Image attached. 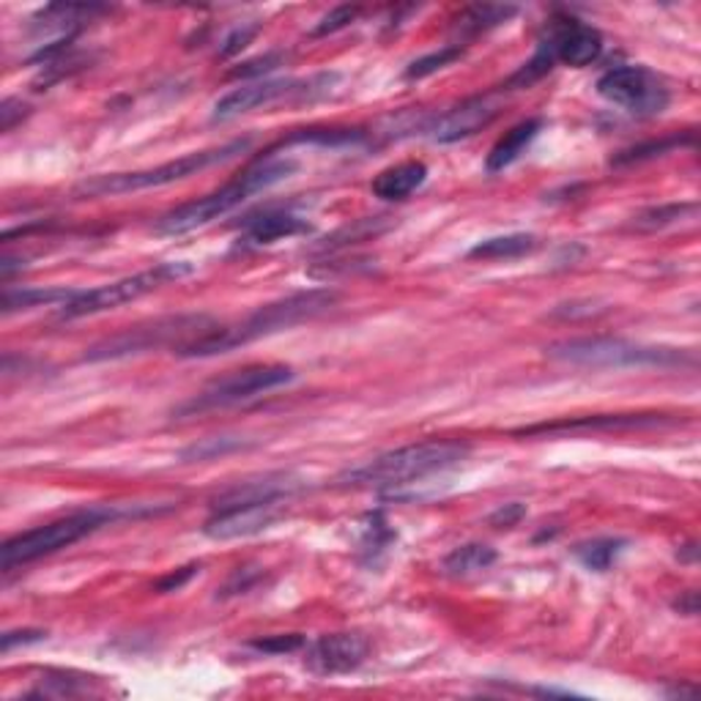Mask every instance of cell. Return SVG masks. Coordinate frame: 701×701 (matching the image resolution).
<instances>
[{
	"mask_svg": "<svg viewBox=\"0 0 701 701\" xmlns=\"http://www.w3.org/2000/svg\"><path fill=\"white\" fill-rule=\"evenodd\" d=\"M597 94L636 116H657L672 101L666 83L646 67L608 69L597 80Z\"/></svg>",
	"mask_w": 701,
	"mask_h": 701,
	"instance_id": "8fae6325",
	"label": "cell"
},
{
	"mask_svg": "<svg viewBox=\"0 0 701 701\" xmlns=\"http://www.w3.org/2000/svg\"><path fill=\"white\" fill-rule=\"evenodd\" d=\"M543 45L554 52L556 61L583 69L601 58L603 36L601 31L576 17H556L548 25V36L543 39Z\"/></svg>",
	"mask_w": 701,
	"mask_h": 701,
	"instance_id": "5bb4252c",
	"label": "cell"
},
{
	"mask_svg": "<svg viewBox=\"0 0 701 701\" xmlns=\"http://www.w3.org/2000/svg\"><path fill=\"white\" fill-rule=\"evenodd\" d=\"M496 561V551L485 543H466L444 556V572L447 576H472V572L488 570Z\"/></svg>",
	"mask_w": 701,
	"mask_h": 701,
	"instance_id": "d4e9b609",
	"label": "cell"
},
{
	"mask_svg": "<svg viewBox=\"0 0 701 701\" xmlns=\"http://www.w3.org/2000/svg\"><path fill=\"white\" fill-rule=\"evenodd\" d=\"M661 416L655 414H617V416H581V420H565L551 422V425H534L521 431L523 436H534V433H583V431H617V427H652L661 425Z\"/></svg>",
	"mask_w": 701,
	"mask_h": 701,
	"instance_id": "ac0fdd59",
	"label": "cell"
},
{
	"mask_svg": "<svg viewBox=\"0 0 701 701\" xmlns=\"http://www.w3.org/2000/svg\"><path fill=\"white\" fill-rule=\"evenodd\" d=\"M253 141L242 137V141H230L225 146L206 148V152L184 154V157L165 162L159 168L152 170H135V173H110V176H94L85 179L83 184L74 190L77 197H107V195H126V192H141L152 190V186H168L176 181H184L190 176L201 173V170L214 168V165H225L230 159L242 157L244 152H250Z\"/></svg>",
	"mask_w": 701,
	"mask_h": 701,
	"instance_id": "8992f818",
	"label": "cell"
},
{
	"mask_svg": "<svg viewBox=\"0 0 701 701\" xmlns=\"http://www.w3.org/2000/svg\"><path fill=\"white\" fill-rule=\"evenodd\" d=\"M501 101L496 94H480L472 99L460 101L449 110L427 116V124L422 135L431 137L433 143H458L463 137L478 135L480 130L491 124L499 116Z\"/></svg>",
	"mask_w": 701,
	"mask_h": 701,
	"instance_id": "7c38bea8",
	"label": "cell"
},
{
	"mask_svg": "<svg viewBox=\"0 0 701 701\" xmlns=\"http://www.w3.org/2000/svg\"><path fill=\"white\" fill-rule=\"evenodd\" d=\"M304 491V483L293 474H264V478L244 480L233 488L222 491L211 499V512L233 510V507H255V505H282L286 499Z\"/></svg>",
	"mask_w": 701,
	"mask_h": 701,
	"instance_id": "9a60e30c",
	"label": "cell"
},
{
	"mask_svg": "<svg viewBox=\"0 0 701 701\" xmlns=\"http://www.w3.org/2000/svg\"><path fill=\"white\" fill-rule=\"evenodd\" d=\"M297 378L293 367L288 365H253L244 367V371L228 373V376L217 378L214 384H208L203 392L192 395L186 403H181L179 409L173 411L176 416H195L206 414V411L228 409V406L244 403V400H253L258 395L271 392V389L282 387V384H291Z\"/></svg>",
	"mask_w": 701,
	"mask_h": 701,
	"instance_id": "9c48e42d",
	"label": "cell"
},
{
	"mask_svg": "<svg viewBox=\"0 0 701 701\" xmlns=\"http://www.w3.org/2000/svg\"><path fill=\"white\" fill-rule=\"evenodd\" d=\"M244 442L242 438H203L201 444H192V447H186L184 452H181V458L184 460H208V458H217V455H228L233 452V449H242Z\"/></svg>",
	"mask_w": 701,
	"mask_h": 701,
	"instance_id": "4dcf8cb0",
	"label": "cell"
},
{
	"mask_svg": "<svg viewBox=\"0 0 701 701\" xmlns=\"http://www.w3.org/2000/svg\"><path fill=\"white\" fill-rule=\"evenodd\" d=\"M280 518V505H255L233 507V510H217L203 527V534L211 540H237L258 534L269 529Z\"/></svg>",
	"mask_w": 701,
	"mask_h": 701,
	"instance_id": "2e32d148",
	"label": "cell"
},
{
	"mask_svg": "<svg viewBox=\"0 0 701 701\" xmlns=\"http://www.w3.org/2000/svg\"><path fill=\"white\" fill-rule=\"evenodd\" d=\"M395 540V534L389 532L387 523H384L382 516H371V523L365 529V551L367 554H382V551L389 548V543Z\"/></svg>",
	"mask_w": 701,
	"mask_h": 701,
	"instance_id": "836d02e7",
	"label": "cell"
},
{
	"mask_svg": "<svg viewBox=\"0 0 701 701\" xmlns=\"http://www.w3.org/2000/svg\"><path fill=\"white\" fill-rule=\"evenodd\" d=\"M47 633L45 630H9V633H3V639H0V646H3V652H12L14 646H28V644H39V641H45Z\"/></svg>",
	"mask_w": 701,
	"mask_h": 701,
	"instance_id": "74e56055",
	"label": "cell"
},
{
	"mask_svg": "<svg viewBox=\"0 0 701 701\" xmlns=\"http://www.w3.org/2000/svg\"><path fill=\"white\" fill-rule=\"evenodd\" d=\"M356 17H360V9H356V7H340V9H335V12H329L324 20H321L318 25H315L313 36L337 34V31L348 28V25L354 23Z\"/></svg>",
	"mask_w": 701,
	"mask_h": 701,
	"instance_id": "d6a6232c",
	"label": "cell"
},
{
	"mask_svg": "<svg viewBox=\"0 0 701 701\" xmlns=\"http://www.w3.org/2000/svg\"><path fill=\"white\" fill-rule=\"evenodd\" d=\"M625 548H628V540L597 537V540H587V543H578L576 548H572V556H576L587 570L606 572L617 565V559L625 554Z\"/></svg>",
	"mask_w": 701,
	"mask_h": 701,
	"instance_id": "cb8c5ba5",
	"label": "cell"
},
{
	"mask_svg": "<svg viewBox=\"0 0 701 701\" xmlns=\"http://www.w3.org/2000/svg\"><path fill=\"white\" fill-rule=\"evenodd\" d=\"M310 222L293 211H266L244 225V237L239 239L242 247H266V244L282 242L307 233Z\"/></svg>",
	"mask_w": 701,
	"mask_h": 701,
	"instance_id": "e0dca14e",
	"label": "cell"
},
{
	"mask_svg": "<svg viewBox=\"0 0 701 701\" xmlns=\"http://www.w3.org/2000/svg\"><path fill=\"white\" fill-rule=\"evenodd\" d=\"M523 518H527V507H523L521 501H510V505H501L499 510L491 512L488 523L496 529H512L518 527Z\"/></svg>",
	"mask_w": 701,
	"mask_h": 701,
	"instance_id": "8d00e7d4",
	"label": "cell"
},
{
	"mask_svg": "<svg viewBox=\"0 0 701 701\" xmlns=\"http://www.w3.org/2000/svg\"><path fill=\"white\" fill-rule=\"evenodd\" d=\"M197 570H201L197 565H186V567H181V570L168 572V576L159 578V581H157V592H159V595H168V592H179L181 587H186V583H190V578L195 576Z\"/></svg>",
	"mask_w": 701,
	"mask_h": 701,
	"instance_id": "f35d334b",
	"label": "cell"
},
{
	"mask_svg": "<svg viewBox=\"0 0 701 701\" xmlns=\"http://www.w3.org/2000/svg\"><path fill=\"white\" fill-rule=\"evenodd\" d=\"M543 119H527L521 124L512 126L494 148H491L488 159H485V170L488 173H501L505 168H510L512 162L521 159V154H527V148L537 141V135L543 132Z\"/></svg>",
	"mask_w": 701,
	"mask_h": 701,
	"instance_id": "ffe728a7",
	"label": "cell"
},
{
	"mask_svg": "<svg viewBox=\"0 0 701 701\" xmlns=\"http://www.w3.org/2000/svg\"><path fill=\"white\" fill-rule=\"evenodd\" d=\"M337 304V293L329 288H313V291H299L291 293L286 299L266 304V307L255 310L253 315H247L244 321L233 326H217L208 335L197 337V340L184 342L173 351V354L184 356V360H206V356L228 354L233 348L247 346V342L261 340V337L277 335L282 329L313 321L318 315H324L326 310H331Z\"/></svg>",
	"mask_w": 701,
	"mask_h": 701,
	"instance_id": "6da1fadb",
	"label": "cell"
},
{
	"mask_svg": "<svg viewBox=\"0 0 701 701\" xmlns=\"http://www.w3.org/2000/svg\"><path fill=\"white\" fill-rule=\"evenodd\" d=\"M23 116H28V107L20 99H3L0 105V130L12 132L17 121H23Z\"/></svg>",
	"mask_w": 701,
	"mask_h": 701,
	"instance_id": "ab89813d",
	"label": "cell"
},
{
	"mask_svg": "<svg viewBox=\"0 0 701 701\" xmlns=\"http://www.w3.org/2000/svg\"><path fill=\"white\" fill-rule=\"evenodd\" d=\"M253 650L264 652V655H286V652H297L304 646L302 636H269V639L253 641Z\"/></svg>",
	"mask_w": 701,
	"mask_h": 701,
	"instance_id": "d590c367",
	"label": "cell"
},
{
	"mask_svg": "<svg viewBox=\"0 0 701 701\" xmlns=\"http://www.w3.org/2000/svg\"><path fill=\"white\" fill-rule=\"evenodd\" d=\"M389 225H392V219L389 217L354 219L351 225H342V228L335 230L331 237H326L324 242L318 244V250H324V253H337V250L351 247V244H360V242H367V239L382 237L384 230H389Z\"/></svg>",
	"mask_w": 701,
	"mask_h": 701,
	"instance_id": "7402d4cb",
	"label": "cell"
},
{
	"mask_svg": "<svg viewBox=\"0 0 701 701\" xmlns=\"http://www.w3.org/2000/svg\"><path fill=\"white\" fill-rule=\"evenodd\" d=\"M696 603H699V595H696V592H688V595L679 597V601L674 603V608H677L679 614H685V617H693V614L699 612V606H696Z\"/></svg>",
	"mask_w": 701,
	"mask_h": 701,
	"instance_id": "60d3db41",
	"label": "cell"
},
{
	"mask_svg": "<svg viewBox=\"0 0 701 701\" xmlns=\"http://www.w3.org/2000/svg\"><path fill=\"white\" fill-rule=\"evenodd\" d=\"M217 321L211 315L190 313V315H168V318L148 321V324H137L124 329L121 335L107 337V340L96 342L85 351V362H107V360H126V356L148 354V351H159V348L173 346V351L184 342L197 340V337L208 335L217 329Z\"/></svg>",
	"mask_w": 701,
	"mask_h": 701,
	"instance_id": "52a82bcc",
	"label": "cell"
},
{
	"mask_svg": "<svg viewBox=\"0 0 701 701\" xmlns=\"http://www.w3.org/2000/svg\"><path fill=\"white\" fill-rule=\"evenodd\" d=\"M469 458V447L460 442H422L392 449L367 463L348 469L337 478L342 488H400L420 480L444 474Z\"/></svg>",
	"mask_w": 701,
	"mask_h": 701,
	"instance_id": "3957f363",
	"label": "cell"
},
{
	"mask_svg": "<svg viewBox=\"0 0 701 701\" xmlns=\"http://www.w3.org/2000/svg\"><path fill=\"white\" fill-rule=\"evenodd\" d=\"M297 168L299 165L293 162V159L275 157V154L266 159H258V162L250 165L247 170H242L237 179L228 181L222 190L211 192V195L206 197H197V201L184 203V206L162 214V217L154 222V230L162 233V237H181V233H190V230L203 228V225L214 222V219L225 217L228 211L242 206L247 197L258 195V192L286 181Z\"/></svg>",
	"mask_w": 701,
	"mask_h": 701,
	"instance_id": "7a4b0ae2",
	"label": "cell"
},
{
	"mask_svg": "<svg viewBox=\"0 0 701 701\" xmlns=\"http://www.w3.org/2000/svg\"><path fill=\"white\" fill-rule=\"evenodd\" d=\"M460 56H463V47H460V45L442 47L438 52H431V56H425V58H420V61L411 63V67L406 69V77H409V80H422V77H427V74L438 72V69L449 67L452 61H458Z\"/></svg>",
	"mask_w": 701,
	"mask_h": 701,
	"instance_id": "f546056e",
	"label": "cell"
},
{
	"mask_svg": "<svg viewBox=\"0 0 701 701\" xmlns=\"http://www.w3.org/2000/svg\"><path fill=\"white\" fill-rule=\"evenodd\" d=\"M258 31L261 25H239V28L230 31V34L225 36L222 47H219V58H230V56H237V52H242L244 47L255 39Z\"/></svg>",
	"mask_w": 701,
	"mask_h": 701,
	"instance_id": "e575fe53",
	"label": "cell"
},
{
	"mask_svg": "<svg viewBox=\"0 0 701 701\" xmlns=\"http://www.w3.org/2000/svg\"><path fill=\"white\" fill-rule=\"evenodd\" d=\"M77 297V291L72 288H3V299L0 307L3 313L12 315L20 310H34V307H63L67 302Z\"/></svg>",
	"mask_w": 701,
	"mask_h": 701,
	"instance_id": "44dd1931",
	"label": "cell"
},
{
	"mask_svg": "<svg viewBox=\"0 0 701 701\" xmlns=\"http://www.w3.org/2000/svg\"><path fill=\"white\" fill-rule=\"evenodd\" d=\"M545 354L565 365L608 367V371H682L696 367L693 351L666 346H644L623 337H576L545 348Z\"/></svg>",
	"mask_w": 701,
	"mask_h": 701,
	"instance_id": "5b68a950",
	"label": "cell"
},
{
	"mask_svg": "<svg viewBox=\"0 0 701 701\" xmlns=\"http://www.w3.org/2000/svg\"><path fill=\"white\" fill-rule=\"evenodd\" d=\"M554 63H556L554 52H551L548 47H545L543 41H540V47H537V52L532 56V61L523 63V67L518 69V72L512 74L510 80H507L505 88H512V90H516V88H529V85H534L537 80H543L545 74H548L551 69H554Z\"/></svg>",
	"mask_w": 701,
	"mask_h": 701,
	"instance_id": "83f0119b",
	"label": "cell"
},
{
	"mask_svg": "<svg viewBox=\"0 0 701 701\" xmlns=\"http://www.w3.org/2000/svg\"><path fill=\"white\" fill-rule=\"evenodd\" d=\"M425 181H427V165L411 159V162H400V165H392V168L382 170V173L373 179L371 190L373 195L382 197V201H406V197L414 195Z\"/></svg>",
	"mask_w": 701,
	"mask_h": 701,
	"instance_id": "d6986e66",
	"label": "cell"
},
{
	"mask_svg": "<svg viewBox=\"0 0 701 701\" xmlns=\"http://www.w3.org/2000/svg\"><path fill=\"white\" fill-rule=\"evenodd\" d=\"M516 14V7H474L466 9L458 20L460 36H478L483 31L496 28V25L507 23Z\"/></svg>",
	"mask_w": 701,
	"mask_h": 701,
	"instance_id": "484cf974",
	"label": "cell"
},
{
	"mask_svg": "<svg viewBox=\"0 0 701 701\" xmlns=\"http://www.w3.org/2000/svg\"><path fill=\"white\" fill-rule=\"evenodd\" d=\"M286 52H266V56L261 58H253V61L242 63L239 69H233L230 72V77H258V74H269L275 72L277 67H282L286 63Z\"/></svg>",
	"mask_w": 701,
	"mask_h": 701,
	"instance_id": "1f68e13d",
	"label": "cell"
},
{
	"mask_svg": "<svg viewBox=\"0 0 701 701\" xmlns=\"http://www.w3.org/2000/svg\"><path fill=\"white\" fill-rule=\"evenodd\" d=\"M371 641L367 636L346 630V633H329L310 641L304 652V666L318 677H335V674L356 672L367 661Z\"/></svg>",
	"mask_w": 701,
	"mask_h": 701,
	"instance_id": "4fadbf2b",
	"label": "cell"
},
{
	"mask_svg": "<svg viewBox=\"0 0 701 701\" xmlns=\"http://www.w3.org/2000/svg\"><path fill=\"white\" fill-rule=\"evenodd\" d=\"M682 146H693V135H672L663 137V141H650L641 143V146L628 148V152H619L614 157V165H633V162H646V159L663 157L672 148H682Z\"/></svg>",
	"mask_w": 701,
	"mask_h": 701,
	"instance_id": "4316f807",
	"label": "cell"
},
{
	"mask_svg": "<svg viewBox=\"0 0 701 701\" xmlns=\"http://www.w3.org/2000/svg\"><path fill=\"white\" fill-rule=\"evenodd\" d=\"M696 206L693 203H668V206H655L646 208V211L636 214L633 217V228L636 230H657L666 228V225L679 222L685 214H693Z\"/></svg>",
	"mask_w": 701,
	"mask_h": 701,
	"instance_id": "f1b7e54d",
	"label": "cell"
},
{
	"mask_svg": "<svg viewBox=\"0 0 701 701\" xmlns=\"http://www.w3.org/2000/svg\"><path fill=\"white\" fill-rule=\"evenodd\" d=\"M534 250H537V237H532V233H507V237H494L474 244V247L469 250V258L510 261L521 258V255L527 253H534Z\"/></svg>",
	"mask_w": 701,
	"mask_h": 701,
	"instance_id": "603a6c76",
	"label": "cell"
},
{
	"mask_svg": "<svg viewBox=\"0 0 701 701\" xmlns=\"http://www.w3.org/2000/svg\"><path fill=\"white\" fill-rule=\"evenodd\" d=\"M335 74H321L313 80H261V83L242 85L225 94L214 105L211 121H233L244 112H253L258 107H271L286 99H313V94H326L329 85L335 83Z\"/></svg>",
	"mask_w": 701,
	"mask_h": 701,
	"instance_id": "30bf717a",
	"label": "cell"
},
{
	"mask_svg": "<svg viewBox=\"0 0 701 701\" xmlns=\"http://www.w3.org/2000/svg\"><path fill=\"white\" fill-rule=\"evenodd\" d=\"M159 510H168V507L157 505H132V507H90V510L72 512L67 518H58V521L45 523V527H36L31 532L17 534V537L7 540L3 548H0V565L3 570H14V567L31 565V561L41 559V556L58 554V551L69 548V545L80 543L88 534L99 532L101 527H110L116 521H124V518H143V516H157Z\"/></svg>",
	"mask_w": 701,
	"mask_h": 701,
	"instance_id": "277c9868",
	"label": "cell"
},
{
	"mask_svg": "<svg viewBox=\"0 0 701 701\" xmlns=\"http://www.w3.org/2000/svg\"><path fill=\"white\" fill-rule=\"evenodd\" d=\"M192 271H195V266L186 264V261H168V264H157L154 269L141 271V275L107 282V286L90 288V291H77V297L72 302L58 307V321L88 318V315L107 313V310H116L121 304L146 297V293H154L157 288L170 286V282L181 280V277H190Z\"/></svg>",
	"mask_w": 701,
	"mask_h": 701,
	"instance_id": "ba28073f",
	"label": "cell"
}]
</instances>
